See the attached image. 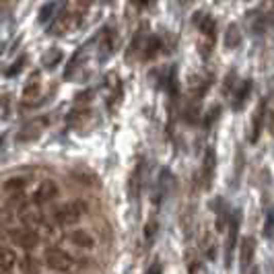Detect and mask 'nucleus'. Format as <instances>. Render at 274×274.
Returning <instances> with one entry per match:
<instances>
[{"label": "nucleus", "instance_id": "13", "mask_svg": "<svg viewBox=\"0 0 274 274\" xmlns=\"http://www.w3.org/2000/svg\"><path fill=\"white\" fill-rule=\"evenodd\" d=\"M141 180H143V163H139V167L132 171V178H130V196H132V198L139 196Z\"/></svg>", "mask_w": 274, "mask_h": 274}, {"label": "nucleus", "instance_id": "2", "mask_svg": "<svg viewBox=\"0 0 274 274\" xmlns=\"http://www.w3.org/2000/svg\"><path fill=\"white\" fill-rule=\"evenodd\" d=\"M44 260L56 272H66V270L72 268V258L64 249H60V247H48L44 251Z\"/></svg>", "mask_w": 274, "mask_h": 274}, {"label": "nucleus", "instance_id": "8", "mask_svg": "<svg viewBox=\"0 0 274 274\" xmlns=\"http://www.w3.org/2000/svg\"><path fill=\"white\" fill-rule=\"evenodd\" d=\"M253 253H256V241H253V237L241 239V245H239V266H241L243 272L251 266Z\"/></svg>", "mask_w": 274, "mask_h": 274}, {"label": "nucleus", "instance_id": "6", "mask_svg": "<svg viewBox=\"0 0 274 274\" xmlns=\"http://www.w3.org/2000/svg\"><path fill=\"white\" fill-rule=\"evenodd\" d=\"M56 196H58V186H56V182L46 180V182H42L40 188L33 192V202H35V204H48V202L54 200Z\"/></svg>", "mask_w": 274, "mask_h": 274}, {"label": "nucleus", "instance_id": "14", "mask_svg": "<svg viewBox=\"0 0 274 274\" xmlns=\"http://www.w3.org/2000/svg\"><path fill=\"white\" fill-rule=\"evenodd\" d=\"M15 260H17V256H15L13 249H9V247H0V268H5V270L13 268Z\"/></svg>", "mask_w": 274, "mask_h": 274}, {"label": "nucleus", "instance_id": "17", "mask_svg": "<svg viewBox=\"0 0 274 274\" xmlns=\"http://www.w3.org/2000/svg\"><path fill=\"white\" fill-rule=\"evenodd\" d=\"M157 229H159V223H157L155 219H151L149 225L145 227V237H147V239H153V235L157 233Z\"/></svg>", "mask_w": 274, "mask_h": 274}, {"label": "nucleus", "instance_id": "1", "mask_svg": "<svg viewBox=\"0 0 274 274\" xmlns=\"http://www.w3.org/2000/svg\"><path fill=\"white\" fill-rule=\"evenodd\" d=\"M85 212H87V204L81 202V200H74V202L56 206L54 212H52V217H54V221H56L58 225H62V227H70V225H74Z\"/></svg>", "mask_w": 274, "mask_h": 274}, {"label": "nucleus", "instance_id": "7", "mask_svg": "<svg viewBox=\"0 0 274 274\" xmlns=\"http://www.w3.org/2000/svg\"><path fill=\"white\" fill-rule=\"evenodd\" d=\"M214 165H217V157H214V151L208 149L204 153V161H202V186L204 190H208L212 186V180H214Z\"/></svg>", "mask_w": 274, "mask_h": 274}, {"label": "nucleus", "instance_id": "20", "mask_svg": "<svg viewBox=\"0 0 274 274\" xmlns=\"http://www.w3.org/2000/svg\"><path fill=\"white\" fill-rule=\"evenodd\" d=\"M134 3H136V7H139V9H147L153 0H134Z\"/></svg>", "mask_w": 274, "mask_h": 274}, {"label": "nucleus", "instance_id": "10", "mask_svg": "<svg viewBox=\"0 0 274 274\" xmlns=\"http://www.w3.org/2000/svg\"><path fill=\"white\" fill-rule=\"evenodd\" d=\"M264 111H266V103L262 101V103L258 105V111L253 113V128H251V136H249V141H251V143H258L260 134H262V126H264Z\"/></svg>", "mask_w": 274, "mask_h": 274}, {"label": "nucleus", "instance_id": "3", "mask_svg": "<svg viewBox=\"0 0 274 274\" xmlns=\"http://www.w3.org/2000/svg\"><path fill=\"white\" fill-rule=\"evenodd\" d=\"M7 237H11V241L23 249H33L37 243H40V235L37 231L33 229H27V227H21V229H11L7 231Z\"/></svg>", "mask_w": 274, "mask_h": 274}, {"label": "nucleus", "instance_id": "15", "mask_svg": "<svg viewBox=\"0 0 274 274\" xmlns=\"http://www.w3.org/2000/svg\"><path fill=\"white\" fill-rule=\"evenodd\" d=\"M249 89H251V83H249V81L241 85V89H239V93H237V97H235V109H241L243 101H245L247 95H249Z\"/></svg>", "mask_w": 274, "mask_h": 274}, {"label": "nucleus", "instance_id": "19", "mask_svg": "<svg viewBox=\"0 0 274 274\" xmlns=\"http://www.w3.org/2000/svg\"><path fill=\"white\" fill-rule=\"evenodd\" d=\"M190 274H206V270H204V266L200 262H196V264L190 266Z\"/></svg>", "mask_w": 274, "mask_h": 274}, {"label": "nucleus", "instance_id": "16", "mask_svg": "<svg viewBox=\"0 0 274 274\" xmlns=\"http://www.w3.org/2000/svg\"><path fill=\"white\" fill-rule=\"evenodd\" d=\"M25 184H27V182H25L23 178H15V180H9V182L5 184V190H7V192H21V190L25 188Z\"/></svg>", "mask_w": 274, "mask_h": 274}, {"label": "nucleus", "instance_id": "18", "mask_svg": "<svg viewBox=\"0 0 274 274\" xmlns=\"http://www.w3.org/2000/svg\"><path fill=\"white\" fill-rule=\"evenodd\" d=\"M264 237L272 239V214L266 217V225H264Z\"/></svg>", "mask_w": 274, "mask_h": 274}, {"label": "nucleus", "instance_id": "22", "mask_svg": "<svg viewBox=\"0 0 274 274\" xmlns=\"http://www.w3.org/2000/svg\"><path fill=\"white\" fill-rule=\"evenodd\" d=\"M0 270H3V272H0V274H9V272H7V270H5V268H0Z\"/></svg>", "mask_w": 274, "mask_h": 274}, {"label": "nucleus", "instance_id": "9", "mask_svg": "<svg viewBox=\"0 0 274 274\" xmlns=\"http://www.w3.org/2000/svg\"><path fill=\"white\" fill-rule=\"evenodd\" d=\"M40 270H42V266H40V260L35 256L27 253L19 260V272L21 274H40Z\"/></svg>", "mask_w": 274, "mask_h": 274}, {"label": "nucleus", "instance_id": "12", "mask_svg": "<svg viewBox=\"0 0 274 274\" xmlns=\"http://www.w3.org/2000/svg\"><path fill=\"white\" fill-rule=\"evenodd\" d=\"M72 178H74L79 184L87 186V188H95V186L99 184V180L95 178V173H91V171H87V169H74V171H72Z\"/></svg>", "mask_w": 274, "mask_h": 274}, {"label": "nucleus", "instance_id": "4", "mask_svg": "<svg viewBox=\"0 0 274 274\" xmlns=\"http://www.w3.org/2000/svg\"><path fill=\"white\" fill-rule=\"evenodd\" d=\"M19 221L23 223V227H27V229H37V227H42V223H44V217H42V212H40V208L37 206H29V204H23L19 210Z\"/></svg>", "mask_w": 274, "mask_h": 274}, {"label": "nucleus", "instance_id": "23", "mask_svg": "<svg viewBox=\"0 0 274 274\" xmlns=\"http://www.w3.org/2000/svg\"><path fill=\"white\" fill-rule=\"evenodd\" d=\"M251 274H258V272H256V270H253V272H251Z\"/></svg>", "mask_w": 274, "mask_h": 274}, {"label": "nucleus", "instance_id": "11", "mask_svg": "<svg viewBox=\"0 0 274 274\" xmlns=\"http://www.w3.org/2000/svg\"><path fill=\"white\" fill-rule=\"evenodd\" d=\"M68 239H70L76 247H85V249H89V247L95 245V239H93L87 231H74V233L68 235Z\"/></svg>", "mask_w": 274, "mask_h": 274}, {"label": "nucleus", "instance_id": "21", "mask_svg": "<svg viewBox=\"0 0 274 274\" xmlns=\"http://www.w3.org/2000/svg\"><path fill=\"white\" fill-rule=\"evenodd\" d=\"M147 274H161V264H153V268Z\"/></svg>", "mask_w": 274, "mask_h": 274}, {"label": "nucleus", "instance_id": "5", "mask_svg": "<svg viewBox=\"0 0 274 274\" xmlns=\"http://www.w3.org/2000/svg\"><path fill=\"white\" fill-rule=\"evenodd\" d=\"M239 221H241V214L235 212L231 219H229V233H227V243H225V251H227V266H231V253L237 245V237H239Z\"/></svg>", "mask_w": 274, "mask_h": 274}]
</instances>
